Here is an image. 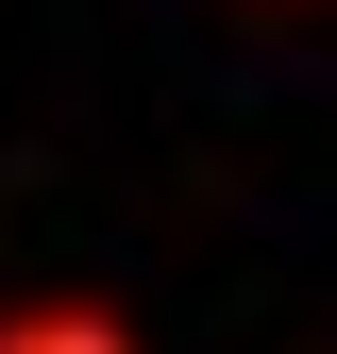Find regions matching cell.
Listing matches in <instances>:
<instances>
[{
  "instance_id": "cell-1",
  "label": "cell",
  "mask_w": 337,
  "mask_h": 354,
  "mask_svg": "<svg viewBox=\"0 0 337 354\" xmlns=\"http://www.w3.org/2000/svg\"><path fill=\"white\" fill-rule=\"evenodd\" d=\"M0 354H135V337H118V304H17Z\"/></svg>"
}]
</instances>
